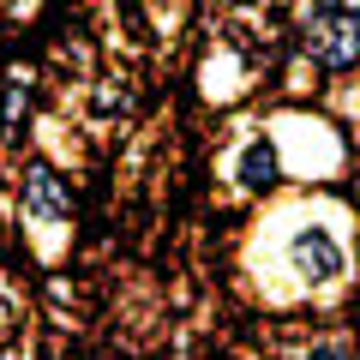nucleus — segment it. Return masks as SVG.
<instances>
[{
	"mask_svg": "<svg viewBox=\"0 0 360 360\" xmlns=\"http://www.w3.org/2000/svg\"><path fill=\"white\" fill-rule=\"evenodd\" d=\"M307 54L330 72L360 60V13H342V6H324V13L307 18Z\"/></svg>",
	"mask_w": 360,
	"mask_h": 360,
	"instance_id": "f257e3e1",
	"label": "nucleus"
},
{
	"mask_svg": "<svg viewBox=\"0 0 360 360\" xmlns=\"http://www.w3.org/2000/svg\"><path fill=\"white\" fill-rule=\"evenodd\" d=\"M342 264H348L342 240H336L330 229H319V222H307V229L288 240V270H295L307 288H330L336 276H342Z\"/></svg>",
	"mask_w": 360,
	"mask_h": 360,
	"instance_id": "f03ea898",
	"label": "nucleus"
},
{
	"mask_svg": "<svg viewBox=\"0 0 360 360\" xmlns=\"http://www.w3.org/2000/svg\"><path fill=\"white\" fill-rule=\"evenodd\" d=\"M18 198H25V210H30L37 222H66V217H72V186H66L49 162H30V168H25Z\"/></svg>",
	"mask_w": 360,
	"mask_h": 360,
	"instance_id": "7ed1b4c3",
	"label": "nucleus"
},
{
	"mask_svg": "<svg viewBox=\"0 0 360 360\" xmlns=\"http://www.w3.org/2000/svg\"><path fill=\"white\" fill-rule=\"evenodd\" d=\"M276 180H283V162H276V144H270L264 132H258V139L240 150V186H246V193H270Z\"/></svg>",
	"mask_w": 360,
	"mask_h": 360,
	"instance_id": "20e7f679",
	"label": "nucleus"
},
{
	"mask_svg": "<svg viewBox=\"0 0 360 360\" xmlns=\"http://www.w3.org/2000/svg\"><path fill=\"white\" fill-rule=\"evenodd\" d=\"M25 115H30V78H6V90H0V132L18 139Z\"/></svg>",
	"mask_w": 360,
	"mask_h": 360,
	"instance_id": "39448f33",
	"label": "nucleus"
},
{
	"mask_svg": "<svg viewBox=\"0 0 360 360\" xmlns=\"http://www.w3.org/2000/svg\"><path fill=\"white\" fill-rule=\"evenodd\" d=\"M13 330H18V300H13V288L0 283V348L13 342Z\"/></svg>",
	"mask_w": 360,
	"mask_h": 360,
	"instance_id": "423d86ee",
	"label": "nucleus"
},
{
	"mask_svg": "<svg viewBox=\"0 0 360 360\" xmlns=\"http://www.w3.org/2000/svg\"><path fill=\"white\" fill-rule=\"evenodd\" d=\"M307 360H354V354H348V342H319Z\"/></svg>",
	"mask_w": 360,
	"mask_h": 360,
	"instance_id": "0eeeda50",
	"label": "nucleus"
},
{
	"mask_svg": "<svg viewBox=\"0 0 360 360\" xmlns=\"http://www.w3.org/2000/svg\"><path fill=\"white\" fill-rule=\"evenodd\" d=\"M324 6H342V13H360V0H324Z\"/></svg>",
	"mask_w": 360,
	"mask_h": 360,
	"instance_id": "6e6552de",
	"label": "nucleus"
}]
</instances>
